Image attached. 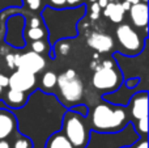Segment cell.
Segmentation results:
<instances>
[{"mask_svg":"<svg viewBox=\"0 0 149 148\" xmlns=\"http://www.w3.org/2000/svg\"><path fill=\"white\" fill-rule=\"evenodd\" d=\"M49 3L52 8H56V9L65 8V0H49Z\"/></svg>","mask_w":149,"mask_h":148,"instance_id":"22","label":"cell"},{"mask_svg":"<svg viewBox=\"0 0 149 148\" xmlns=\"http://www.w3.org/2000/svg\"><path fill=\"white\" fill-rule=\"evenodd\" d=\"M28 93H22V92H17V91H12L8 89V92L4 94V101L8 106L10 108H22L24 105L28 101Z\"/></svg>","mask_w":149,"mask_h":148,"instance_id":"12","label":"cell"},{"mask_svg":"<svg viewBox=\"0 0 149 148\" xmlns=\"http://www.w3.org/2000/svg\"><path fill=\"white\" fill-rule=\"evenodd\" d=\"M148 1V0H143V3H147Z\"/></svg>","mask_w":149,"mask_h":148,"instance_id":"36","label":"cell"},{"mask_svg":"<svg viewBox=\"0 0 149 148\" xmlns=\"http://www.w3.org/2000/svg\"><path fill=\"white\" fill-rule=\"evenodd\" d=\"M90 10H92V15H100L101 8H100V5L97 4V1L92 3V5H90Z\"/></svg>","mask_w":149,"mask_h":148,"instance_id":"26","label":"cell"},{"mask_svg":"<svg viewBox=\"0 0 149 148\" xmlns=\"http://www.w3.org/2000/svg\"><path fill=\"white\" fill-rule=\"evenodd\" d=\"M122 148H130V147H122Z\"/></svg>","mask_w":149,"mask_h":148,"instance_id":"38","label":"cell"},{"mask_svg":"<svg viewBox=\"0 0 149 148\" xmlns=\"http://www.w3.org/2000/svg\"><path fill=\"white\" fill-rule=\"evenodd\" d=\"M89 1H92V3H95V1H97V0H89Z\"/></svg>","mask_w":149,"mask_h":148,"instance_id":"35","label":"cell"},{"mask_svg":"<svg viewBox=\"0 0 149 148\" xmlns=\"http://www.w3.org/2000/svg\"><path fill=\"white\" fill-rule=\"evenodd\" d=\"M86 43L89 47H92L93 50H95L98 52H109L114 47L113 38L109 34L98 33V31H94L88 37Z\"/></svg>","mask_w":149,"mask_h":148,"instance_id":"10","label":"cell"},{"mask_svg":"<svg viewBox=\"0 0 149 148\" xmlns=\"http://www.w3.org/2000/svg\"><path fill=\"white\" fill-rule=\"evenodd\" d=\"M132 148H148L147 138H143V139H140L139 142H136V143L134 144V147H132Z\"/></svg>","mask_w":149,"mask_h":148,"instance_id":"24","label":"cell"},{"mask_svg":"<svg viewBox=\"0 0 149 148\" xmlns=\"http://www.w3.org/2000/svg\"><path fill=\"white\" fill-rule=\"evenodd\" d=\"M56 88L59 92V98L63 104L74 105L79 104L84 94V85L80 79V76L76 73V71L70 68L64 71L58 76Z\"/></svg>","mask_w":149,"mask_h":148,"instance_id":"3","label":"cell"},{"mask_svg":"<svg viewBox=\"0 0 149 148\" xmlns=\"http://www.w3.org/2000/svg\"><path fill=\"white\" fill-rule=\"evenodd\" d=\"M63 134L73 148H85L89 143V125L84 115L68 110L63 117Z\"/></svg>","mask_w":149,"mask_h":148,"instance_id":"2","label":"cell"},{"mask_svg":"<svg viewBox=\"0 0 149 148\" xmlns=\"http://www.w3.org/2000/svg\"><path fill=\"white\" fill-rule=\"evenodd\" d=\"M97 4L100 5V8H105L109 4V1L107 0H97Z\"/></svg>","mask_w":149,"mask_h":148,"instance_id":"32","label":"cell"},{"mask_svg":"<svg viewBox=\"0 0 149 148\" xmlns=\"http://www.w3.org/2000/svg\"><path fill=\"white\" fill-rule=\"evenodd\" d=\"M123 81L122 72L113 60H103L98 66L92 77V84L95 89L102 92H114L120 87Z\"/></svg>","mask_w":149,"mask_h":148,"instance_id":"4","label":"cell"},{"mask_svg":"<svg viewBox=\"0 0 149 148\" xmlns=\"http://www.w3.org/2000/svg\"><path fill=\"white\" fill-rule=\"evenodd\" d=\"M82 4V0H65V7L68 8H77Z\"/></svg>","mask_w":149,"mask_h":148,"instance_id":"23","label":"cell"},{"mask_svg":"<svg viewBox=\"0 0 149 148\" xmlns=\"http://www.w3.org/2000/svg\"><path fill=\"white\" fill-rule=\"evenodd\" d=\"M3 91H4V88H1V87H0V98L3 97Z\"/></svg>","mask_w":149,"mask_h":148,"instance_id":"34","label":"cell"},{"mask_svg":"<svg viewBox=\"0 0 149 148\" xmlns=\"http://www.w3.org/2000/svg\"><path fill=\"white\" fill-rule=\"evenodd\" d=\"M128 112L131 118L137 122L143 118H148V93L139 92L134 94L128 105Z\"/></svg>","mask_w":149,"mask_h":148,"instance_id":"8","label":"cell"},{"mask_svg":"<svg viewBox=\"0 0 149 148\" xmlns=\"http://www.w3.org/2000/svg\"><path fill=\"white\" fill-rule=\"evenodd\" d=\"M46 36V30L43 28H29V30L26 31V38L29 41H42V38Z\"/></svg>","mask_w":149,"mask_h":148,"instance_id":"16","label":"cell"},{"mask_svg":"<svg viewBox=\"0 0 149 148\" xmlns=\"http://www.w3.org/2000/svg\"><path fill=\"white\" fill-rule=\"evenodd\" d=\"M41 26V20L38 17H33L30 20V28H39Z\"/></svg>","mask_w":149,"mask_h":148,"instance_id":"29","label":"cell"},{"mask_svg":"<svg viewBox=\"0 0 149 148\" xmlns=\"http://www.w3.org/2000/svg\"><path fill=\"white\" fill-rule=\"evenodd\" d=\"M16 59H17V54H8L5 57V62H7L9 68H16Z\"/></svg>","mask_w":149,"mask_h":148,"instance_id":"21","label":"cell"},{"mask_svg":"<svg viewBox=\"0 0 149 148\" xmlns=\"http://www.w3.org/2000/svg\"><path fill=\"white\" fill-rule=\"evenodd\" d=\"M135 125H136L135 126V127H136V131L143 136V138H145V136H147V133H148V118H143V119L137 121Z\"/></svg>","mask_w":149,"mask_h":148,"instance_id":"18","label":"cell"},{"mask_svg":"<svg viewBox=\"0 0 149 148\" xmlns=\"http://www.w3.org/2000/svg\"><path fill=\"white\" fill-rule=\"evenodd\" d=\"M45 148H73L72 144L70 143L67 138L64 136V134L60 133H55L47 139L46 142V147Z\"/></svg>","mask_w":149,"mask_h":148,"instance_id":"13","label":"cell"},{"mask_svg":"<svg viewBox=\"0 0 149 148\" xmlns=\"http://www.w3.org/2000/svg\"><path fill=\"white\" fill-rule=\"evenodd\" d=\"M114 4H115L114 1H110L105 8H103V15H105L106 17H109V16H110L111 10H113V8H114Z\"/></svg>","mask_w":149,"mask_h":148,"instance_id":"25","label":"cell"},{"mask_svg":"<svg viewBox=\"0 0 149 148\" xmlns=\"http://www.w3.org/2000/svg\"><path fill=\"white\" fill-rule=\"evenodd\" d=\"M128 114L123 106L98 104L90 113V127L98 133H118L126 126Z\"/></svg>","mask_w":149,"mask_h":148,"instance_id":"1","label":"cell"},{"mask_svg":"<svg viewBox=\"0 0 149 148\" xmlns=\"http://www.w3.org/2000/svg\"><path fill=\"white\" fill-rule=\"evenodd\" d=\"M24 3L30 10H38L41 8V0H24Z\"/></svg>","mask_w":149,"mask_h":148,"instance_id":"20","label":"cell"},{"mask_svg":"<svg viewBox=\"0 0 149 148\" xmlns=\"http://www.w3.org/2000/svg\"><path fill=\"white\" fill-rule=\"evenodd\" d=\"M124 10H123V8H122V5H120V3H115L114 4V8H113V10H111V13H110V20L113 21V22H115V24H120L122 22V20H123V17H124Z\"/></svg>","mask_w":149,"mask_h":148,"instance_id":"17","label":"cell"},{"mask_svg":"<svg viewBox=\"0 0 149 148\" xmlns=\"http://www.w3.org/2000/svg\"><path fill=\"white\" fill-rule=\"evenodd\" d=\"M0 148H12V146H10V142L8 140V139L0 140Z\"/></svg>","mask_w":149,"mask_h":148,"instance_id":"30","label":"cell"},{"mask_svg":"<svg viewBox=\"0 0 149 148\" xmlns=\"http://www.w3.org/2000/svg\"><path fill=\"white\" fill-rule=\"evenodd\" d=\"M45 67H46L45 58L33 51L17 55V59H16V68L17 70L25 71V72L33 73V75H37L41 71H43Z\"/></svg>","mask_w":149,"mask_h":148,"instance_id":"6","label":"cell"},{"mask_svg":"<svg viewBox=\"0 0 149 148\" xmlns=\"http://www.w3.org/2000/svg\"><path fill=\"white\" fill-rule=\"evenodd\" d=\"M107 1H109V3H110V1H113V0H107Z\"/></svg>","mask_w":149,"mask_h":148,"instance_id":"37","label":"cell"},{"mask_svg":"<svg viewBox=\"0 0 149 148\" xmlns=\"http://www.w3.org/2000/svg\"><path fill=\"white\" fill-rule=\"evenodd\" d=\"M56 80H58V76L55 75L52 71H47L46 73H43L41 79V85H42V89L45 91L50 92L56 87Z\"/></svg>","mask_w":149,"mask_h":148,"instance_id":"14","label":"cell"},{"mask_svg":"<svg viewBox=\"0 0 149 148\" xmlns=\"http://www.w3.org/2000/svg\"><path fill=\"white\" fill-rule=\"evenodd\" d=\"M68 50H70V45L65 43V42H62L60 47H59V52H62V54H68Z\"/></svg>","mask_w":149,"mask_h":148,"instance_id":"28","label":"cell"},{"mask_svg":"<svg viewBox=\"0 0 149 148\" xmlns=\"http://www.w3.org/2000/svg\"><path fill=\"white\" fill-rule=\"evenodd\" d=\"M12 148H33V142L30 138L25 135H17L13 139V143H10Z\"/></svg>","mask_w":149,"mask_h":148,"instance_id":"15","label":"cell"},{"mask_svg":"<svg viewBox=\"0 0 149 148\" xmlns=\"http://www.w3.org/2000/svg\"><path fill=\"white\" fill-rule=\"evenodd\" d=\"M116 42H118L119 52L124 55H136L144 47V39L139 36L136 30L128 24H122L115 30Z\"/></svg>","mask_w":149,"mask_h":148,"instance_id":"5","label":"cell"},{"mask_svg":"<svg viewBox=\"0 0 149 148\" xmlns=\"http://www.w3.org/2000/svg\"><path fill=\"white\" fill-rule=\"evenodd\" d=\"M120 5H122V8H123V10H124V12H127V10H130V8H131V4H130V3H127V1L120 3Z\"/></svg>","mask_w":149,"mask_h":148,"instance_id":"31","label":"cell"},{"mask_svg":"<svg viewBox=\"0 0 149 148\" xmlns=\"http://www.w3.org/2000/svg\"><path fill=\"white\" fill-rule=\"evenodd\" d=\"M37 77L33 73H28L25 71L16 70L12 75L8 77V88L12 91L28 93L36 87Z\"/></svg>","mask_w":149,"mask_h":148,"instance_id":"7","label":"cell"},{"mask_svg":"<svg viewBox=\"0 0 149 148\" xmlns=\"http://www.w3.org/2000/svg\"><path fill=\"white\" fill-rule=\"evenodd\" d=\"M31 51L37 52V54H43L45 51H47V45L45 41H34L31 42Z\"/></svg>","mask_w":149,"mask_h":148,"instance_id":"19","label":"cell"},{"mask_svg":"<svg viewBox=\"0 0 149 148\" xmlns=\"http://www.w3.org/2000/svg\"><path fill=\"white\" fill-rule=\"evenodd\" d=\"M17 133V119L12 112L0 109V140L9 139Z\"/></svg>","mask_w":149,"mask_h":148,"instance_id":"9","label":"cell"},{"mask_svg":"<svg viewBox=\"0 0 149 148\" xmlns=\"http://www.w3.org/2000/svg\"><path fill=\"white\" fill-rule=\"evenodd\" d=\"M130 17L136 28H147L148 25V5L147 3H137L130 8Z\"/></svg>","mask_w":149,"mask_h":148,"instance_id":"11","label":"cell"},{"mask_svg":"<svg viewBox=\"0 0 149 148\" xmlns=\"http://www.w3.org/2000/svg\"><path fill=\"white\" fill-rule=\"evenodd\" d=\"M124 1L130 3L131 5H135V4H137V3H140V0H124Z\"/></svg>","mask_w":149,"mask_h":148,"instance_id":"33","label":"cell"},{"mask_svg":"<svg viewBox=\"0 0 149 148\" xmlns=\"http://www.w3.org/2000/svg\"><path fill=\"white\" fill-rule=\"evenodd\" d=\"M0 87L1 88H7L8 87V76L0 73Z\"/></svg>","mask_w":149,"mask_h":148,"instance_id":"27","label":"cell"}]
</instances>
